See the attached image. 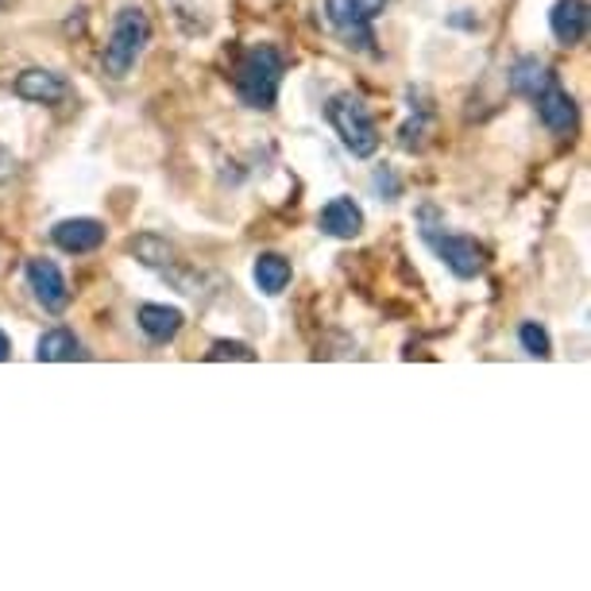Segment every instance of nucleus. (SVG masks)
Here are the masks:
<instances>
[{
	"label": "nucleus",
	"mask_w": 591,
	"mask_h": 591,
	"mask_svg": "<svg viewBox=\"0 0 591 591\" xmlns=\"http://www.w3.org/2000/svg\"><path fill=\"white\" fill-rule=\"evenodd\" d=\"M283 74H286V58L283 51L275 47H252L244 51L237 66V94L248 109L271 112L278 101V89H283Z\"/></svg>",
	"instance_id": "1"
},
{
	"label": "nucleus",
	"mask_w": 591,
	"mask_h": 591,
	"mask_svg": "<svg viewBox=\"0 0 591 591\" xmlns=\"http://www.w3.org/2000/svg\"><path fill=\"white\" fill-rule=\"evenodd\" d=\"M151 40V20L143 9H135V4H128V9L117 12V20H112V35L109 43H105V74L109 78H128V70H132L135 63H140L143 47H147Z\"/></svg>",
	"instance_id": "2"
},
{
	"label": "nucleus",
	"mask_w": 591,
	"mask_h": 591,
	"mask_svg": "<svg viewBox=\"0 0 591 591\" xmlns=\"http://www.w3.org/2000/svg\"><path fill=\"white\" fill-rule=\"evenodd\" d=\"M329 124H332V132L340 135V143H344L355 158H371L379 151V128H375V120H371L368 105H363L360 97H352V94L332 97L329 101Z\"/></svg>",
	"instance_id": "3"
},
{
	"label": "nucleus",
	"mask_w": 591,
	"mask_h": 591,
	"mask_svg": "<svg viewBox=\"0 0 591 591\" xmlns=\"http://www.w3.org/2000/svg\"><path fill=\"white\" fill-rule=\"evenodd\" d=\"M426 240L434 244V252L449 263V271L457 278H475V275H483V267H488V252H483L472 237H452V232L441 237L437 229H426Z\"/></svg>",
	"instance_id": "4"
},
{
	"label": "nucleus",
	"mask_w": 591,
	"mask_h": 591,
	"mask_svg": "<svg viewBox=\"0 0 591 591\" xmlns=\"http://www.w3.org/2000/svg\"><path fill=\"white\" fill-rule=\"evenodd\" d=\"M28 286L35 291V298L47 314H63L66 302H70V286H66L63 271L51 260H28Z\"/></svg>",
	"instance_id": "5"
},
{
	"label": "nucleus",
	"mask_w": 591,
	"mask_h": 591,
	"mask_svg": "<svg viewBox=\"0 0 591 591\" xmlns=\"http://www.w3.org/2000/svg\"><path fill=\"white\" fill-rule=\"evenodd\" d=\"M325 17L337 28V35L355 51H371L375 35H371V20L355 9V0H325Z\"/></svg>",
	"instance_id": "6"
},
{
	"label": "nucleus",
	"mask_w": 591,
	"mask_h": 591,
	"mask_svg": "<svg viewBox=\"0 0 591 591\" xmlns=\"http://www.w3.org/2000/svg\"><path fill=\"white\" fill-rule=\"evenodd\" d=\"M105 225L97 217H66L51 229V240H55L63 252L70 255H86V252H97L105 244Z\"/></svg>",
	"instance_id": "7"
},
{
	"label": "nucleus",
	"mask_w": 591,
	"mask_h": 591,
	"mask_svg": "<svg viewBox=\"0 0 591 591\" xmlns=\"http://www.w3.org/2000/svg\"><path fill=\"white\" fill-rule=\"evenodd\" d=\"M12 89H17L20 101H32V105H63L70 97V81L55 70H40V66L20 74Z\"/></svg>",
	"instance_id": "8"
},
{
	"label": "nucleus",
	"mask_w": 591,
	"mask_h": 591,
	"mask_svg": "<svg viewBox=\"0 0 591 591\" xmlns=\"http://www.w3.org/2000/svg\"><path fill=\"white\" fill-rule=\"evenodd\" d=\"M325 237H337V240H355L363 232V209L355 206L352 197H332L329 206L321 209L317 217Z\"/></svg>",
	"instance_id": "9"
},
{
	"label": "nucleus",
	"mask_w": 591,
	"mask_h": 591,
	"mask_svg": "<svg viewBox=\"0 0 591 591\" xmlns=\"http://www.w3.org/2000/svg\"><path fill=\"white\" fill-rule=\"evenodd\" d=\"M549 28L565 47L583 43V35H588V0H557L549 12Z\"/></svg>",
	"instance_id": "10"
},
{
	"label": "nucleus",
	"mask_w": 591,
	"mask_h": 591,
	"mask_svg": "<svg viewBox=\"0 0 591 591\" xmlns=\"http://www.w3.org/2000/svg\"><path fill=\"white\" fill-rule=\"evenodd\" d=\"M537 112H541V124L549 128L552 135H572L576 128V101L568 97V89H560L552 81L541 97H537Z\"/></svg>",
	"instance_id": "11"
},
{
	"label": "nucleus",
	"mask_w": 591,
	"mask_h": 591,
	"mask_svg": "<svg viewBox=\"0 0 591 591\" xmlns=\"http://www.w3.org/2000/svg\"><path fill=\"white\" fill-rule=\"evenodd\" d=\"M132 252L140 255L143 267H155V271H163V275H171L174 283L182 286V294H186V283H182V275H178V267H182L178 248L166 244L163 237H140V240L132 244Z\"/></svg>",
	"instance_id": "12"
},
{
	"label": "nucleus",
	"mask_w": 591,
	"mask_h": 591,
	"mask_svg": "<svg viewBox=\"0 0 591 591\" xmlns=\"http://www.w3.org/2000/svg\"><path fill=\"white\" fill-rule=\"evenodd\" d=\"M552 70L541 63V58H534V55H526V58H518V63L511 66V89L518 97H526V101H537V97L545 94V89L552 86Z\"/></svg>",
	"instance_id": "13"
},
{
	"label": "nucleus",
	"mask_w": 591,
	"mask_h": 591,
	"mask_svg": "<svg viewBox=\"0 0 591 591\" xmlns=\"http://www.w3.org/2000/svg\"><path fill=\"white\" fill-rule=\"evenodd\" d=\"M135 321H140L143 337L155 340V344H166V340L178 337V329H182L186 317H182V309H174V306H140Z\"/></svg>",
	"instance_id": "14"
},
{
	"label": "nucleus",
	"mask_w": 591,
	"mask_h": 591,
	"mask_svg": "<svg viewBox=\"0 0 591 591\" xmlns=\"http://www.w3.org/2000/svg\"><path fill=\"white\" fill-rule=\"evenodd\" d=\"M86 348H81V340L74 337L70 329H51L40 337V344H35V360L40 363H70V360H86Z\"/></svg>",
	"instance_id": "15"
},
{
	"label": "nucleus",
	"mask_w": 591,
	"mask_h": 591,
	"mask_svg": "<svg viewBox=\"0 0 591 591\" xmlns=\"http://www.w3.org/2000/svg\"><path fill=\"white\" fill-rule=\"evenodd\" d=\"M255 286H260L263 294H283L286 286H291V260H283V255L267 252L255 260Z\"/></svg>",
	"instance_id": "16"
},
{
	"label": "nucleus",
	"mask_w": 591,
	"mask_h": 591,
	"mask_svg": "<svg viewBox=\"0 0 591 591\" xmlns=\"http://www.w3.org/2000/svg\"><path fill=\"white\" fill-rule=\"evenodd\" d=\"M518 340H522V348H526L529 355H537V360H549V352H552L549 332H545L537 321H526V325H522V329H518Z\"/></svg>",
	"instance_id": "17"
},
{
	"label": "nucleus",
	"mask_w": 591,
	"mask_h": 591,
	"mask_svg": "<svg viewBox=\"0 0 591 591\" xmlns=\"http://www.w3.org/2000/svg\"><path fill=\"white\" fill-rule=\"evenodd\" d=\"M209 360H244V363H252L255 352L248 344H240V340H217V344L209 348Z\"/></svg>",
	"instance_id": "18"
},
{
	"label": "nucleus",
	"mask_w": 591,
	"mask_h": 591,
	"mask_svg": "<svg viewBox=\"0 0 591 591\" xmlns=\"http://www.w3.org/2000/svg\"><path fill=\"white\" fill-rule=\"evenodd\" d=\"M355 9H360V12H363V17H368V20H375L379 12L386 9V0H355Z\"/></svg>",
	"instance_id": "19"
},
{
	"label": "nucleus",
	"mask_w": 591,
	"mask_h": 591,
	"mask_svg": "<svg viewBox=\"0 0 591 591\" xmlns=\"http://www.w3.org/2000/svg\"><path fill=\"white\" fill-rule=\"evenodd\" d=\"M12 174H17V158H12V151L0 147V182L12 178Z\"/></svg>",
	"instance_id": "20"
},
{
	"label": "nucleus",
	"mask_w": 591,
	"mask_h": 591,
	"mask_svg": "<svg viewBox=\"0 0 591 591\" xmlns=\"http://www.w3.org/2000/svg\"><path fill=\"white\" fill-rule=\"evenodd\" d=\"M9 352H12V344H9V337H4V332H0V363L9 360Z\"/></svg>",
	"instance_id": "21"
}]
</instances>
